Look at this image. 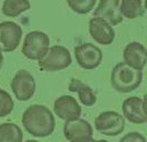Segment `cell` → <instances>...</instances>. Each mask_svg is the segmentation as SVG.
<instances>
[{"instance_id":"obj_22","label":"cell","mask_w":147,"mask_h":142,"mask_svg":"<svg viewBox=\"0 0 147 142\" xmlns=\"http://www.w3.org/2000/svg\"><path fill=\"white\" fill-rule=\"evenodd\" d=\"M143 110H144L145 116L147 117V93L143 98Z\"/></svg>"},{"instance_id":"obj_1","label":"cell","mask_w":147,"mask_h":142,"mask_svg":"<svg viewBox=\"0 0 147 142\" xmlns=\"http://www.w3.org/2000/svg\"><path fill=\"white\" fill-rule=\"evenodd\" d=\"M21 122L24 130L34 138H47L55 129L54 116L43 105H29L22 114Z\"/></svg>"},{"instance_id":"obj_27","label":"cell","mask_w":147,"mask_h":142,"mask_svg":"<svg viewBox=\"0 0 147 142\" xmlns=\"http://www.w3.org/2000/svg\"><path fill=\"white\" fill-rule=\"evenodd\" d=\"M146 50H147V48H146Z\"/></svg>"},{"instance_id":"obj_16","label":"cell","mask_w":147,"mask_h":142,"mask_svg":"<svg viewBox=\"0 0 147 142\" xmlns=\"http://www.w3.org/2000/svg\"><path fill=\"white\" fill-rule=\"evenodd\" d=\"M31 8L29 0H5L1 7L2 14L9 18H16Z\"/></svg>"},{"instance_id":"obj_6","label":"cell","mask_w":147,"mask_h":142,"mask_svg":"<svg viewBox=\"0 0 147 142\" xmlns=\"http://www.w3.org/2000/svg\"><path fill=\"white\" fill-rule=\"evenodd\" d=\"M11 90L19 101H28L36 93V80L27 70H19L11 80Z\"/></svg>"},{"instance_id":"obj_12","label":"cell","mask_w":147,"mask_h":142,"mask_svg":"<svg viewBox=\"0 0 147 142\" xmlns=\"http://www.w3.org/2000/svg\"><path fill=\"white\" fill-rule=\"evenodd\" d=\"M123 59L128 67L143 71L147 63L146 48L137 41H132L125 47L123 51Z\"/></svg>"},{"instance_id":"obj_17","label":"cell","mask_w":147,"mask_h":142,"mask_svg":"<svg viewBox=\"0 0 147 142\" xmlns=\"http://www.w3.org/2000/svg\"><path fill=\"white\" fill-rule=\"evenodd\" d=\"M23 132L21 128L12 122L0 123V142H22Z\"/></svg>"},{"instance_id":"obj_13","label":"cell","mask_w":147,"mask_h":142,"mask_svg":"<svg viewBox=\"0 0 147 142\" xmlns=\"http://www.w3.org/2000/svg\"><path fill=\"white\" fill-rule=\"evenodd\" d=\"M119 5L121 0H100L93 16L104 19L111 26H117L123 21V16L119 11Z\"/></svg>"},{"instance_id":"obj_18","label":"cell","mask_w":147,"mask_h":142,"mask_svg":"<svg viewBox=\"0 0 147 142\" xmlns=\"http://www.w3.org/2000/svg\"><path fill=\"white\" fill-rule=\"evenodd\" d=\"M121 15L126 19H136L144 14L142 0H121L119 5Z\"/></svg>"},{"instance_id":"obj_24","label":"cell","mask_w":147,"mask_h":142,"mask_svg":"<svg viewBox=\"0 0 147 142\" xmlns=\"http://www.w3.org/2000/svg\"><path fill=\"white\" fill-rule=\"evenodd\" d=\"M91 142H109L107 140H92Z\"/></svg>"},{"instance_id":"obj_26","label":"cell","mask_w":147,"mask_h":142,"mask_svg":"<svg viewBox=\"0 0 147 142\" xmlns=\"http://www.w3.org/2000/svg\"><path fill=\"white\" fill-rule=\"evenodd\" d=\"M145 1V9L147 10V0H144Z\"/></svg>"},{"instance_id":"obj_20","label":"cell","mask_w":147,"mask_h":142,"mask_svg":"<svg viewBox=\"0 0 147 142\" xmlns=\"http://www.w3.org/2000/svg\"><path fill=\"white\" fill-rule=\"evenodd\" d=\"M15 102L6 90L0 88V118H5L12 112Z\"/></svg>"},{"instance_id":"obj_3","label":"cell","mask_w":147,"mask_h":142,"mask_svg":"<svg viewBox=\"0 0 147 142\" xmlns=\"http://www.w3.org/2000/svg\"><path fill=\"white\" fill-rule=\"evenodd\" d=\"M50 49V38L43 31H30L26 35L21 52L29 60L40 61Z\"/></svg>"},{"instance_id":"obj_21","label":"cell","mask_w":147,"mask_h":142,"mask_svg":"<svg viewBox=\"0 0 147 142\" xmlns=\"http://www.w3.org/2000/svg\"><path fill=\"white\" fill-rule=\"evenodd\" d=\"M118 142H147V140L144 135L137 131H134V132L126 133Z\"/></svg>"},{"instance_id":"obj_19","label":"cell","mask_w":147,"mask_h":142,"mask_svg":"<svg viewBox=\"0 0 147 142\" xmlns=\"http://www.w3.org/2000/svg\"><path fill=\"white\" fill-rule=\"evenodd\" d=\"M70 9L79 15H86L94 9L96 0H66Z\"/></svg>"},{"instance_id":"obj_8","label":"cell","mask_w":147,"mask_h":142,"mask_svg":"<svg viewBox=\"0 0 147 142\" xmlns=\"http://www.w3.org/2000/svg\"><path fill=\"white\" fill-rule=\"evenodd\" d=\"M63 135L69 142H91L93 140V128L84 119L66 121L63 126Z\"/></svg>"},{"instance_id":"obj_7","label":"cell","mask_w":147,"mask_h":142,"mask_svg":"<svg viewBox=\"0 0 147 142\" xmlns=\"http://www.w3.org/2000/svg\"><path fill=\"white\" fill-rule=\"evenodd\" d=\"M74 57L82 69L94 70L102 63L103 52L95 45L85 42L74 48Z\"/></svg>"},{"instance_id":"obj_11","label":"cell","mask_w":147,"mask_h":142,"mask_svg":"<svg viewBox=\"0 0 147 142\" xmlns=\"http://www.w3.org/2000/svg\"><path fill=\"white\" fill-rule=\"evenodd\" d=\"M88 32L92 39L98 45L109 46L115 39V31L113 26L102 18L93 17L88 22Z\"/></svg>"},{"instance_id":"obj_10","label":"cell","mask_w":147,"mask_h":142,"mask_svg":"<svg viewBox=\"0 0 147 142\" xmlns=\"http://www.w3.org/2000/svg\"><path fill=\"white\" fill-rule=\"evenodd\" d=\"M53 112L60 119L64 120L66 122L80 119L82 114V108L75 98L69 94H64L55 99L53 103Z\"/></svg>"},{"instance_id":"obj_9","label":"cell","mask_w":147,"mask_h":142,"mask_svg":"<svg viewBox=\"0 0 147 142\" xmlns=\"http://www.w3.org/2000/svg\"><path fill=\"white\" fill-rule=\"evenodd\" d=\"M22 39V29L13 21L0 22V51L12 52L20 45Z\"/></svg>"},{"instance_id":"obj_2","label":"cell","mask_w":147,"mask_h":142,"mask_svg":"<svg viewBox=\"0 0 147 142\" xmlns=\"http://www.w3.org/2000/svg\"><path fill=\"white\" fill-rule=\"evenodd\" d=\"M143 81V71L128 67L125 62H118L112 69L111 84L121 93H129L136 90Z\"/></svg>"},{"instance_id":"obj_5","label":"cell","mask_w":147,"mask_h":142,"mask_svg":"<svg viewBox=\"0 0 147 142\" xmlns=\"http://www.w3.org/2000/svg\"><path fill=\"white\" fill-rule=\"evenodd\" d=\"M94 124L101 135L117 137L125 129V118L116 111H104L95 118Z\"/></svg>"},{"instance_id":"obj_4","label":"cell","mask_w":147,"mask_h":142,"mask_svg":"<svg viewBox=\"0 0 147 142\" xmlns=\"http://www.w3.org/2000/svg\"><path fill=\"white\" fill-rule=\"evenodd\" d=\"M72 63V57L70 50L64 46L55 45L50 47L48 53L40 61H38V66L41 71H61Z\"/></svg>"},{"instance_id":"obj_25","label":"cell","mask_w":147,"mask_h":142,"mask_svg":"<svg viewBox=\"0 0 147 142\" xmlns=\"http://www.w3.org/2000/svg\"><path fill=\"white\" fill-rule=\"evenodd\" d=\"M26 142H41V141H38V140H32V139H31V140H27Z\"/></svg>"},{"instance_id":"obj_23","label":"cell","mask_w":147,"mask_h":142,"mask_svg":"<svg viewBox=\"0 0 147 142\" xmlns=\"http://www.w3.org/2000/svg\"><path fill=\"white\" fill-rule=\"evenodd\" d=\"M2 65H3V54L0 51V70H1V68H2Z\"/></svg>"},{"instance_id":"obj_14","label":"cell","mask_w":147,"mask_h":142,"mask_svg":"<svg viewBox=\"0 0 147 142\" xmlns=\"http://www.w3.org/2000/svg\"><path fill=\"white\" fill-rule=\"evenodd\" d=\"M123 117L134 124H143L147 122V117L143 110V99L140 97H129L122 105Z\"/></svg>"},{"instance_id":"obj_15","label":"cell","mask_w":147,"mask_h":142,"mask_svg":"<svg viewBox=\"0 0 147 142\" xmlns=\"http://www.w3.org/2000/svg\"><path fill=\"white\" fill-rule=\"evenodd\" d=\"M69 90L71 92L78 93L79 100L82 105H86V107H93L96 103L97 98H96L94 90L80 79L73 78L71 82L69 83Z\"/></svg>"}]
</instances>
